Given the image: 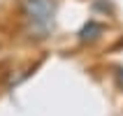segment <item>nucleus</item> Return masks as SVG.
Instances as JSON below:
<instances>
[{
	"label": "nucleus",
	"mask_w": 123,
	"mask_h": 116,
	"mask_svg": "<svg viewBox=\"0 0 123 116\" xmlns=\"http://www.w3.org/2000/svg\"><path fill=\"white\" fill-rule=\"evenodd\" d=\"M19 9H21V16L26 19V23L30 26V30H35L44 37L54 23L58 5H56V0H19Z\"/></svg>",
	"instance_id": "f257e3e1"
},
{
	"label": "nucleus",
	"mask_w": 123,
	"mask_h": 116,
	"mask_svg": "<svg viewBox=\"0 0 123 116\" xmlns=\"http://www.w3.org/2000/svg\"><path fill=\"white\" fill-rule=\"evenodd\" d=\"M105 35V26L100 23V21H95V19H91V21H86L81 28H79V33H77V37H79V42H95V40H100Z\"/></svg>",
	"instance_id": "f03ea898"
},
{
	"label": "nucleus",
	"mask_w": 123,
	"mask_h": 116,
	"mask_svg": "<svg viewBox=\"0 0 123 116\" xmlns=\"http://www.w3.org/2000/svg\"><path fill=\"white\" fill-rule=\"evenodd\" d=\"M116 84L123 88V67H116Z\"/></svg>",
	"instance_id": "7ed1b4c3"
}]
</instances>
